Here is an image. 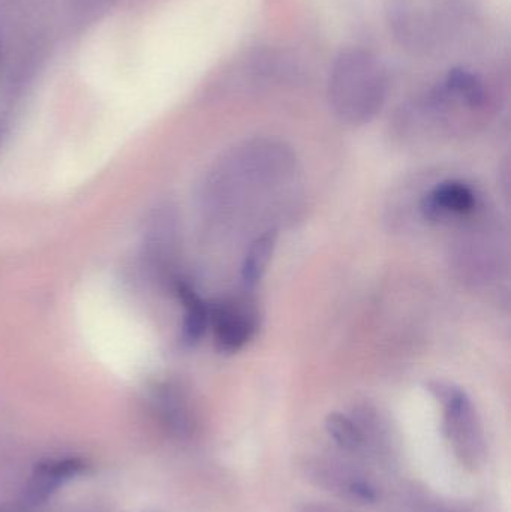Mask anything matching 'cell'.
Wrapping results in <instances>:
<instances>
[{
	"label": "cell",
	"mask_w": 511,
	"mask_h": 512,
	"mask_svg": "<svg viewBox=\"0 0 511 512\" xmlns=\"http://www.w3.org/2000/svg\"><path fill=\"white\" fill-rule=\"evenodd\" d=\"M216 345L222 352H237L255 336L260 327V310L251 292L228 298L210 309Z\"/></svg>",
	"instance_id": "obj_3"
},
{
	"label": "cell",
	"mask_w": 511,
	"mask_h": 512,
	"mask_svg": "<svg viewBox=\"0 0 511 512\" xmlns=\"http://www.w3.org/2000/svg\"><path fill=\"white\" fill-rule=\"evenodd\" d=\"M300 512H339L333 508L321 507V505H306Z\"/></svg>",
	"instance_id": "obj_12"
},
{
	"label": "cell",
	"mask_w": 511,
	"mask_h": 512,
	"mask_svg": "<svg viewBox=\"0 0 511 512\" xmlns=\"http://www.w3.org/2000/svg\"><path fill=\"white\" fill-rule=\"evenodd\" d=\"M87 465L80 457L47 459L33 468L23 490L24 508H36L47 502L60 487L86 471Z\"/></svg>",
	"instance_id": "obj_4"
},
{
	"label": "cell",
	"mask_w": 511,
	"mask_h": 512,
	"mask_svg": "<svg viewBox=\"0 0 511 512\" xmlns=\"http://www.w3.org/2000/svg\"><path fill=\"white\" fill-rule=\"evenodd\" d=\"M428 390L443 405L444 429L456 454L467 465H477L485 445L473 403L465 391L447 382H431Z\"/></svg>",
	"instance_id": "obj_2"
},
{
	"label": "cell",
	"mask_w": 511,
	"mask_h": 512,
	"mask_svg": "<svg viewBox=\"0 0 511 512\" xmlns=\"http://www.w3.org/2000/svg\"><path fill=\"white\" fill-rule=\"evenodd\" d=\"M156 411L165 429L179 439H188L197 429L194 409L185 391L176 385H164L155 396Z\"/></svg>",
	"instance_id": "obj_6"
},
{
	"label": "cell",
	"mask_w": 511,
	"mask_h": 512,
	"mask_svg": "<svg viewBox=\"0 0 511 512\" xmlns=\"http://www.w3.org/2000/svg\"><path fill=\"white\" fill-rule=\"evenodd\" d=\"M180 300L185 306L183 315L182 337L186 345H195L200 342L210 324V307L198 297L197 292L188 285L180 282L177 286Z\"/></svg>",
	"instance_id": "obj_9"
},
{
	"label": "cell",
	"mask_w": 511,
	"mask_h": 512,
	"mask_svg": "<svg viewBox=\"0 0 511 512\" xmlns=\"http://www.w3.org/2000/svg\"><path fill=\"white\" fill-rule=\"evenodd\" d=\"M314 477L324 489L333 490L353 501L371 504L377 499L375 487L347 465L333 462L317 463Z\"/></svg>",
	"instance_id": "obj_7"
},
{
	"label": "cell",
	"mask_w": 511,
	"mask_h": 512,
	"mask_svg": "<svg viewBox=\"0 0 511 512\" xmlns=\"http://www.w3.org/2000/svg\"><path fill=\"white\" fill-rule=\"evenodd\" d=\"M276 246L275 231H267L249 246L242 265V280L246 292L254 291L263 279Z\"/></svg>",
	"instance_id": "obj_10"
},
{
	"label": "cell",
	"mask_w": 511,
	"mask_h": 512,
	"mask_svg": "<svg viewBox=\"0 0 511 512\" xmlns=\"http://www.w3.org/2000/svg\"><path fill=\"white\" fill-rule=\"evenodd\" d=\"M477 195L473 188L462 182L440 183L420 200L419 210L423 219L429 222L447 221L462 218L476 212Z\"/></svg>",
	"instance_id": "obj_5"
},
{
	"label": "cell",
	"mask_w": 511,
	"mask_h": 512,
	"mask_svg": "<svg viewBox=\"0 0 511 512\" xmlns=\"http://www.w3.org/2000/svg\"><path fill=\"white\" fill-rule=\"evenodd\" d=\"M326 430L330 438L335 441L342 450L356 453L360 448L365 447L363 436L360 433L359 426L353 417L341 414V412H332L326 418Z\"/></svg>",
	"instance_id": "obj_11"
},
{
	"label": "cell",
	"mask_w": 511,
	"mask_h": 512,
	"mask_svg": "<svg viewBox=\"0 0 511 512\" xmlns=\"http://www.w3.org/2000/svg\"><path fill=\"white\" fill-rule=\"evenodd\" d=\"M438 86L465 113H480L488 107L489 92L485 80L470 69H450Z\"/></svg>",
	"instance_id": "obj_8"
},
{
	"label": "cell",
	"mask_w": 511,
	"mask_h": 512,
	"mask_svg": "<svg viewBox=\"0 0 511 512\" xmlns=\"http://www.w3.org/2000/svg\"><path fill=\"white\" fill-rule=\"evenodd\" d=\"M327 96L333 113L350 125L371 122L387 98V75L380 60L360 48L341 51L330 69Z\"/></svg>",
	"instance_id": "obj_1"
}]
</instances>
